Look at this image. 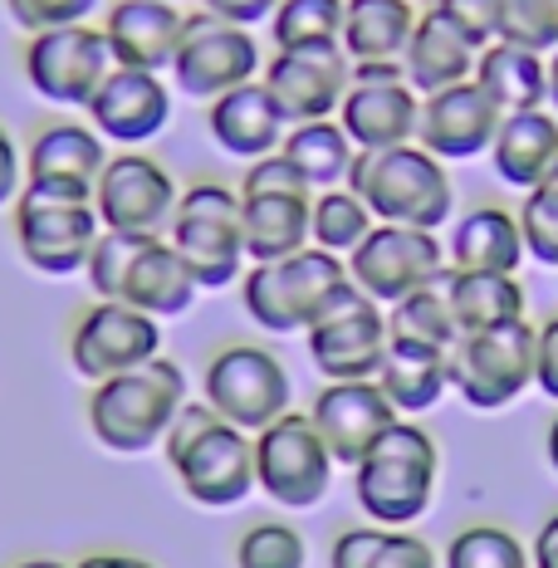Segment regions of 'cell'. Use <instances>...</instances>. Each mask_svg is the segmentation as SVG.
Segmentation results:
<instances>
[{"label":"cell","instance_id":"10","mask_svg":"<svg viewBox=\"0 0 558 568\" xmlns=\"http://www.w3.org/2000/svg\"><path fill=\"white\" fill-rule=\"evenodd\" d=\"M201 402H206L221 422H231V426H241V432L255 436L290 412L294 383L270 348H260V343H225V348H216L206 363Z\"/></svg>","mask_w":558,"mask_h":568},{"label":"cell","instance_id":"13","mask_svg":"<svg viewBox=\"0 0 558 568\" xmlns=\"http://www.w3.org/2000/svg\"><path fill=\"white\" fill-rule=\"evenodd\" d=\"M26 79L44 103L59 109H89V99L113 69V50L103 40V26H64V30H40L26 34Z\"/></svg>","mask_w":558,"mask_h":568},{"label":"cell","instance_id":"14","mask_svg":"<svg viewBox=\"0 0 558 568\" xmlns=\"http://www.w3.org/2000/svg\"><path fill=\"white\" fill-rule=\"evenodd\" d=\"M304 338H308V358L324 373V383H367V377H377V368H383L392 328H387L383 304L367 300L358 284H348Z\"/></svg>","mask_w":558,"mask_h":568},{"label":"cell","instance_id":"53","mask_svg":"<svg viewBox=\"0 0 558 568\" xmlns=\"http://www.w3.org/2000/svg\"><path fill=\"white\" fill-rule=\"evenodd\" d=\"M544 456H549V466H554V476H558V417L549 422V432H544Z\"/></svg>","mask_w":558,"mask_h":568},{"label":"cell","instance_id":"49","mask_svg":"<svg viewBox=\"0 0 558 568\" xmlns=\"http://www.w3.org/2000/svg\"><path fill=\"white\" fill-rule=\"evenodd\" d=\"M275 6L280 0H201V10H211V16H221V20H235V26H245V30L265 26V20L275 16Z\"/></svg>","mask_w":558,"mask_h":568},{"label":"cell","instance_id":"29","mask_svg":"<svg viewBox=\"0 0 558 568\" xmlns=\"http://www.w3.org/2000/svg\"><path fill=\"white\" fill-rule=\"evenodd\" d=\"M422 10L412 0H348L343 6V54L353 64H402Z\"/></svg>","mask_w":558,"mask_h":568},{"label":"cell","instance_id":"36","mask_svg":"<svg viewBox=\"0 0 558 568\" xmlns=\"http://www.w3.org/2000/svg\"><path fill=\"white\" fill-rule=\"evenodd\" d=\"M343 6L348 0H280L270 16L275 50H343Z\"/></svg>","mask_w":558,"mask_h":568},{"label":"cell","instance_id":"26","mask_svg":"<svg viewBox=\"0 0 558 568\" xmlns=\"http://www.w3.org/2000/svg\"><path fill=\"white\" fill-rule=\"evenodd\" d=\"M109 168V138L89 123H50L40 128L26 152V182H64V186H99Z\"/></svg>","mask_w":558,"mask_h":568},{"label":"cell","instance_id":"21","mask_svg":"<svg viewBox=\"0 0 558 568\" xmlns=\"http://www.w3.org/2000/svg\"><path fill=\"white\" fill-rule=\"evenodd\" d=\"M324 446L334 452L338 466H358V460L373 452V442L397 422V407L387 402V393L377 387V377L367 383H324V393L308 407Z\"/></svg>","mask_w":558,"mask_h":568},{"label":"cell","instance_id":"48","mask_svg":"<svg viewBox=\"0 0 558 568\" xmlns=\"http://www.w3.org/2000/svg\"><path fill=\"white\" fill-rule=\"evenodd\" d=\"M534 387L558 402V314L539 324V348H534Z\"/></svg>","mask_w":558,"mask_h":568},{"label":"cell","instance_id":"17","mask_svg":"<svg viewBox=\"0 0 558 568\" xmlns=\"http://www.w3.org/2000/svg\"><path fill=\"white\" fill-rule=\"evenodd\" d=\"M176 192L172 172L162 162L142 158V152H118L103 168L93 186V211H99L103 231H133V235H168L176 216Z\"/></svg>","mask_w":558,"mask_h":568},{"label":"cell","instance_id":"40","mask_svg":"<svg viewBox=\"0 0 558 568\" xmlns=\"http://www.w3.org/2000/svg\"><path fill=\"white\" fill-rule=\"evenodd\" d=\"M235 568H308V544L284 519H260L235 539Z\"/></svg>","mask_w":558,"mask_h":568},{"label":"cell","instance_id":"20","mask_svg":"<svg viewBox=\"0 0 558 568\" xmlns=\"http://www.w3.org/2000/svg\"><path fill=\"white\" fill-rule=\"evenodd\" d=\"M89 128H99L109 142L142 148V142L162 138L172 123V89L162 74H142V69H109V79L89 99Z\"/></svg>","mask_w":558,"mask_h":568},{"label":"cell","instance_id":"15","mask_svg":"<svg viewBox=\"0 0 558 568\" xmlns=\"http://www.w3.org/2000/svg\"><path fill=\"white\" fill-rule=\"evenodd\" d=\"M338 123L358 152L417 142L422 93L407 84L402 64H353V84L343 93Z\"/></svg>","mask_w":558,"mask_h":568},{"label":"cell","instance_id":"1","mask_svg":"<svg viewBox=\"0 0 558 568\" xmlns=\"http://www.w3.org/2000/svg\"><path fill=\"white\" fill-rule=\"evenodd\" d=\"M186 500L206 510H235L255 490V436L221 422L206 402H186L162 442Z\"/></svg>","mask_w":558,"mask_h":568},{"label":"cell","instance_id":"8","mask_svg":"<svg viewBox=\"0 0 558 568\" xmlns=\"http://www.w3.org/2000/svg\"><path fill=\"white\" fill-rule=\"evenodd\" d=\"M534 348H539V324L529 318L460 334L450 348V393L470 412H505L534 387Z\"/></svg>","mask_w":558,"mask_h":568},{"label":"cell","instance_id":"30","mask_svg":"<svg viewBox=\"0 0 558 568\" xmlns=\"http://www.w3.org/2000/svg\"><path fill=\"white\" fill-rule=\"evenodd\" d=\"M196 294H201V280L192 275V265L182 260V251L162 235V241H152L148 251H142V260L133 265L123 300L142 314H152V318H176V314L192 310Z\"/></svg>","mask_w":558,"mask_h":568},{"label":"cell","instance_id":"5","mask_svg":"<svg viewBox=\"0 0 558 568\" xmlns=\"http://www.w3.org/2000/svg\"><path fill=\"white\" fill-rule=\"evenodd\" d=\"M348 284V260L318 251V245H304L300 255L245 270L241 300L245 314L270 334H308Z\"/></svg>","mask_w":558,"mask_h":568},{"label":"cell","instance_id":"44","mask_svg":"<svg viewBox=\"0 0 558 568\" xmlns=\"http://www.w3.org/2000/svg\"><path fill=\"white\" fill-rule=\"evenodd\" d=\"M432 10H442L475 50H490L505 30V0H432Z\"/></svg>","mask_w":558,"mask_h":568},{"label":"cell","instance_id":"2","mask_svg":"<svg viewBox=\"0 0 558 568\" xmlns=\"http://www.w3.org/2000/svg\"><path fill=\"white\" fill-rule=\"evenodd\" d=\"M182 407H186V373L158 353L152 363H138V368L93 383L89 432L103 452L142 456L168 442Z\"/></svg>","mask_w":558,"mask_h":568},{"label":"cell","instance_id":"46","mask_svg":"<svg viewBox=\"0 0 558 568\" xmlns=\"http://www.w3.org/2000/svg\"><path fill=\"white\" fill-rule=\"evenodd\" d=\"M367 568H442V554L412 529H383V544Z\"/></svg>","mask_w":558,"mask_h":568},{"label":"cell","instance_id":"33","mask_svg":"<svg viewBox=\"0 0 558 568\" xmlns=\"http://www.w3.org/2000/svg\"><path fill=\"white\" fill-rule=\"evenodd\" d=\"M314 196H241V226H245V255H251V265H270V260L304 251Z\"/></svg>","mask_w":558,"mask_h":568},{"label":"cell","instance_id":"47","mask_svg":"<svg viewBox=\"0 0 558 568\" xmlns=\"http://www.w3.org/2000/svg\"><path fill=\"white\" fill-rule=\"evenodd\" d=\"M377 544H383V525L343 529L334 539V549H328V568H367V559L377 554Z\"/></svg>","mask_w":558,"mask_h":568},{"label":"cell","instance_id":"42","mask_svg":"<svg viewBox=\"0 0 558 568\" xmlns=\"http://www.w3.org/2000/svg\"><path fill=\"white\" fill-rule=\"evenodd\" d=\"M505 44L534 54H554L558 50V0H505Z\"/></svg>","mask_w":558,"mask_h":568},{"label":"cell","instance_id":"12","mask_svg":"<svg viewBox=\"0 0 558 568\" xmlns=\"http://www.w3.org/2000/svg\"><path fill=\"white\" fill-rule=\"evenodd\" d=\"M446 270L450 265H446L442 235L417 231V226H387V221H377L367 231V241L348 255V280L358 284L367 300L383 304V310L426 290V284H442Z\"/></svg>","mask_w":558,"mask_h":568},{"label":"cell","instance_id":"31","mask_svg":"<svg viewBox=\"0 0 558 568\" xmlns=\"http://www.w3.org/2000/svg\"><path fill=\"white\" fill-rule=\"evenodd\" d=\"M446 300L456 314L460 334H485V328H500L525 318L529 294L519 275H485V270H446Z\"/></svg>","mask_w":558,"mask_h":568},{"label":"cell","instance_id":"16","mask_svg":"<svg viewBox=\"0 0 558 568\" xmlns=\"http://www.w3.org/2000/svg\"><path fill=\"white\" fill-rule=\"evenodd\" d=\"M162 353V318L133 310L128 300H99L93 310L79 314L69 334V363L79 377L103 383L138 363H152Z\"/></svg>","mask_w":558,"mask_h":568},{"label":"cell","instance_id":"50","mask_svg":"<svg viewBox=\"0 0 558 568\" xmlns=\"http://www.w3.org/2000/svg\"><path fill=\"white\" fill-rule=\"evenodd\" d=\"M20 186H26V162H20V148L10 138V128L0 123V206H16Z\"/></svg>","mask_w":558,"mask_h":568},{"label":"cell","instance_id":"11","mask_svg":"<svg viewBox=\"0 0 558 568\" xmlns=\"http://www.w3.org/2000/svg\"><path fill=\"white\" fill-rule=\"evenodd\" d=\"M172 84L186 93V99H221V93L255 84L265 74V50L245 26L235 20H221L211 10H186L182 26V44H176L172 59Z\"/></svg>","mask_w":558,"mask_h":568},{"label":"cell","instance_id":"55","mask_svg":"<svg viewBox=\"0 0 558 568\" xmlns=\"http://www.w3.org/2000/svg\"><path fill=\"white\" fill-rule=\"evenodd\" d=\"M10 568H69L64 559H20V564H10Z\"/></svg>","mask_w":558,"mask_h":568},{"label":"cell","instance_id":"38","mask_svg":"<svg viewBox=\"0 0 558 568\" xmlns=\"http://www.w3.org/2000/svg\"><path fill=\"white\" fill-rule=\"evenodd\" d=\"M442 568H534L529 549L505 525H466L446 544Z\"/></svg>","mask_w":558,"mask_h":568},{"label":"cell","instance_id":"51","mask_svg":"<svg viewBox=\"0 0 558 568\" xmlns=\"http://www.w3.org/2000/svg\"><path fill=\"white\" fill-rule=\"evenodd\" d=\"M529 564L534 568H558V510L534 529V544H529Z\"/></svg>","mask_w":558,"mask_h":568},{"label":"cell","instance_id":"32","mask_svg":"<svg viewBox=\"0 0 558 568\" xmlns=\"http://www.w3.org/2000/svg\"><path fill=\"white\" fill-rule=\"evenodd\" d=\"M475 84L490 93L500 113L549 109V54H534V50H519V44L495 40L490 50H480Z\"/></svg>","mask_w":558,"mask_h":568},{"label":"cell","instance_id":"9","mask_svg":"<svg viewBox=\"0 0 558 568\" xmlns=\"http://www.w3.org/2000/svg\"><path fill=\"white\" fill-rule=\"evenodd\" d=\"M338 460L324 446L308 412H284L265 432H255V490H265L280 510H314L334 490Z\"/></svg>","mask_w":558,"mask_h":568},{"label":"cell","instance_id":"52","mask_svg":"<svg viewBox=\"0 0 558 568\" xmlns=\"http://www.w3.org/2000/svg\"><path fill=\"white\" fill-rule=\"evenodd\" d=\"M69 568H158L148 559H133V554H89V559L69 564Z\"/></svg>","mask_w":558,"mask_h":568},{"label":"cell","instance_id":"43","mask_svg":"<svg viewBox=\"0 0 558 568\" xmlns=\"http://www.w3.org/2000/svg\"><path fill=\"white\" fill-rule=\"evenodd\" d=\"M6 10L26 34H40V30L89 26L103 10V0H6Z\"/></svg>","mask_w":558,"mask_h":568},{"label":"cell","instance_id":"19","mask_svg":"<svg viewBox=\"0 0 558 568\" xmlns=\"http://www.w3.org/2000/svg\"><path fill=\"white\" fill-rule=\"evenodd\" d=\"M500 109L475 79L442 93H426L422 99V123H417V142L432 158L442 162H470L480 152H490L495 133H500Z\"/></svg>","mask_w":558,"mask_h":568},{"label":"cell","instance_id":"7","mask_svg":"<svg viewBox=\"0 0 558 568\" xmlns=\"http://www.w3.org/2000/svg\"><path fill=\"white\" fill-rule=\"evenodd\" d=\"M168 241L182 251L201 280V290H231L245 280V226H241V192L225 182H196L176 201Z\"/></svg>","mask_w":558,"mask_h":568},{"label":"cell","instance_id":"22","mask_svg":"<svg viewBox=\"0 0 558 568\" xmlns=\"http://www.w3.org/2000/svg\"><path fill=\"white\" fill-rule=\"evenodd\" d=\"M182 26L186 10L172 0H113L103 10V40L113 50V64L142 74H168L182 44Z\"/></svg>","mask_w":558,"mask_h":568},{"label":"cell","instance_id":"35","mask_svg":"<svg viewBox=\"0 0 558 568\" xmlns=\"http://www.w3.org/2000/svg\"><path fill=\"white\" fill-rule=\"evenodd\" d=\"M373 226L377 221H373V211L363 206L358 192H348V186H328V192L314 196V211H308V245L348 260L367 241Z\"/></svg>","mask_w":558,"mask_h":568},{"label":"cell","instance_id":"41","mask_svg":"<svg viewBox=\"0 0 558 568\" xmlns=\"http://www.w3.org/2000/svg\"><path fill=\"white\" fill-rule=\"evenodd\" d=\"M519 231H525V251L539 265L558 270V162L549 168L534 192H525V206H519Z\"/></svg>","mask_w":558,"mask_h":568},{"label":"cell","instance_id":"34","mask_svg":"<svg viewBox=\"0 0 558 568\" xmlns=\"http://www.w3.org/2000/svg\"><path fill=\"white\" fill-rule=\"evenodd\" d=\"M280 152L304 172V182L314 192H328V186H343L348 182V168L358 158V148L348 142L338 118H318V123H294L284 133Z\"/></svg>","mask_w":558,"mask_h":568},{"label":"cell","instance_id":"3","mask_svg":"<svg viewBox=\"0 0 558 568\" xmlns=\"http://www.w3.org/2000/svg\"><path fill=\"white\" fill-rule=\"evenodd\" d=\"M436 476H442V452H436L432 432L412 417H397L373 442V452L353 466V495L373 525L412 529L432 510Z\"/></svg>","mask_w":558,"mask_h":568},{"label":"cell","instance_id":"4","mask_svg":"<svg viewBox=\"0 0 558 568\" xmlns=\"http://www.w3.org/2000/svg\"><path fill=\"white\" fill-rule=\"evenodd\" d=\"M348 192L363 196L373 221L387 226H417V231H442L456 211V186L442 158L422 148V142H402L383 152H358L348 168Z\"/></svg>","mask_w":558,"mask_h":568},{"label":"cell","instance_id":"28","mask_svg":"<svg viewBox=\"0 0 558 568\" xmlns=\"http://www.w3.org/2000/svg\"><path fill=\"white\" fill-rule=\"evenodd\" d=\"M377 387L387 393V402L397 407V417H422L450 387V353L426 348V343L392 338L387 358L377 368Z\"/></svg>","mask_w":558,"mask_h":568},{"label":"cell","instance_id":"6","mask_svg":"<svg viewBox=\"0 0 558 568\" xmlns=\"http://www.w3.org/2000/svg\"><path fill=\"white\" fill-rule=\"evenodd\" d=\"M103 221L93 211V192L64 182H26L16 196V245L20 260L40 275H79L89 265Z\"/></svg>","mask_w":558,"mask_h":568},{"label":"cell","instance_id":"25","mask_svg":"<svg viewBox=\"0 0 558 568\" xmlns=\"http://www.w3.org/2000/svg\"><path fill=\"white\" fill-rule=\"evenodd\" d=\"M525 231L519 211L505 206H475L450 226L446 265L450 270H485V275H519L525 265Z\"/></svg>","mask_w":558,"mask_h":568},{"label":"cell","instance_id":"54","mask_svg":"<svg viewBox=\"0 0 558 568\" xmlns=\"http://www.w3.org/2000/svg\"><path fill=\"white\" fill-rule=\"evenodd\" d=\"M549 109L558 113V50L549 54Z\"/></svg>","mask_w":558,"mask_h":568},{"label":"cell","instance_id":"23","mask_svg":"<svg viewBox=\"0 0 558 568\" xmlns=\"http://www.w3.org/2000/svg\"><path fill=\"white\" fill-rule=\"evenodd\" d=\"M206 128H211V138H216V148L241 162H260V158H270V152H280L284 133H290V123H284V113L275 109V99H270V89L260 84V79L211 99Z\"/></svg>","mask_w":558,"mask_h":568},{"label":"cell","instance_id":"18","mask_svg":"<svg viewBox=\"0 0 558 568\" xmlns=\"http://www.w3.org/2000/svg\"><path fill=\"white\" fill-rule=\"evenodd\" d=\"M270 89L284 123H318V118H338L343 93L353 84V59L338 50H275L260 74Z\"/></svg>","mask_w":558,"mask_h":568},{"label":"cell","instance_id":"27","mask_svg":"<svg viewBox=\"0 0 558 568\" xmlns=\"http://www.w3.org/2000/svg\"><path fill=\"white\" fill-rule=\"evenodd\" d=\"M558 162V113L554 109H525L505 113L500 133L490 142V168L505 186L534 192Z\"/></svg>","mask_w":558,"mask_h":568},{"label":"cell","instance_id":"45","mask_svg":"<svg viewBox=\"0 0 558 568\" xmlns=\"http://www.w3.org/2000/svg\"><path fill=\"white\" fill-rule=\"evenodd\" d=\"M241 196H314V186L304 182V172L294 168L284 152H270V158H260L245 168Z\"/></svg>","mask_w":558,"mask_h":568},{"label":"cell","instance_id":"39","mask_svg":"<svg viewBox=\"0 0 558 568\" xmlns=\"http://www.w3.org/2000/svg\"><path fill=\"white\" fill-rule=\"evenodd\" d=\"M152 241H162V235H133V231H103L99 245H93L84 275L93 284V294L99 300H123L128 290V275H133V265L142 260V251H148Z\"/></svg>","mask_w":558,"mask_h":568},{"label":"cell","instance_id":"56","mask_svg":"<svg viewBox=\"0 0 558 568\" xmlns=\"http://www.w3.org/2000/svg\"><path fill=\"white\" fill-rule=\"evenodd\" d=\"M172 6H182V0H172Z\"/></svg>","mask_w":558,"mask_h":568},{"label":"cell","instance_id":"37","mask_svg":"<svg viewBox=\"0 0 558 568\" xmlns=\"http://www.w3.org/2000/svg\"><path fill=\"white\" fill-rule=\"evenodd\" d=\"M387 328H392V338L426 343V348H442V353H450L460 343V324H456V314H450L446 284H426V290L397 300L387 310Z\"/></svg>","mask_w":558,"mask_h":568},{"label":"cell","instance_id":"24","mask_svg":"<svg viewBox=\"0 0 558 568\" xmlns=\"http://www.w3.org/2000/svg\"><path fill=\"white\" fill-rule=\"evenodd\" d=\"M475 64H480V50L460 34L442 10L426 6L417 16V30H412L407 40V54H402V74H407V84L422 93H442V89H456L475 79Z\"/></svg>","mask_w":558,"mask_h":568}]
</instances>
